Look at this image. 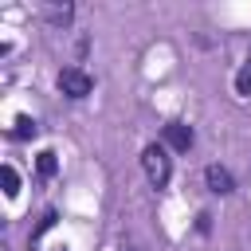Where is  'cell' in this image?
I'll use <instances>...</instances> for the list:
<instances>
[{
	"instance_id": "obj_1",
	"label": "cell",
	"mask_w": 251,
	"mask_h": 251,
	"mask_svg": "<svg viewBox=\"0 0 251 251\" xmlns=\"http://www.w3.org/2000/svg\"><path fill=\"white\" fill-rule=\"evenodd\" d=\"M141 169H145V180L153 188H165L169 176H173V157L165 145H145L141 149Z\"/></svg>"
},
{
	"instance_id": "obj_2",
	"label": "cell",
	"mask_w": 251,
	"mask_h": 251,
	"mask_svg": "<svg viewBox=\"0 0 251 251\" xmlns=\"http://www.w3.org/2000/svg\"><path fill=\"white\" fill-rule=\"evenodd\" d=\"M90 86H94V82H90L86 71H78V67H63V71H59V90H63L67 98H86Z\"/></svg>"
},
{
	"instance_id": "obj_3",
	"label": "cell",
	"mask_w": 251,
	"mask_h": 251,
	"mask_svg": "<svg viewBox=\"0 0 251 251\" xmlns=\"http://www.w3.org/2000/svg\"><path fill=\"white\" fill-rule=\"evenodd\" d=\"M192 141H196L192 126H184V122H169V126H165V145H169V149L188 153V149H192Z\"/></svg>"
},
{
	"instance_id": "obj_4",
	"label": "cell",
	"mask_w": 251,
	"mask_h": 251,
	"mask_svg": "<svg viewBox=\"0 0 251 251\" xmlns=\"http://www.w3.org/2000/svg\"><path fill=\"white\" fill-rule=\"evenodd\" d=\"M204 180H208V192H216V196L235 192V176H231L224 165H208V169H204Z\"/></svg>"
},
{
	"instance_id": "obj_5",
	"label": "cell",
	"mask_w": 251,
	"mask_h": 251,
	"mask_svg": "<svg viewBox=\"0 0 251 251\" xmlns=\"http://www.w3.org/2000/svg\"><path fill=\"white\" fill-rule=\"evenodd\" d=\"M235 94H251V63L239 67V75H235Z\"/></svg>"
},
{
	"instance_id": "obj_6",
	"label": "cell",
	"mask_w": 251,
	"mask_h": 251,
	"mask_svg": "<svg viewBox=\"0 0 251 251\" xmlns=\"http://www.w3.org/2000/svg\"><path fill=\"white\" fill-rule=\"evenodd\" d=\"M55 169H59V165H55V153L43 149V153H39V176H55Z\"/></svg>"
},
{
	"instance_id": "obj_7",
	"label": "cell",
	"mask_w": 251,
	"mask_h": 251,
	"mask_svg": "<svg viewBox=\"0 0 251 251\" xmlns=\"http://www.w3.org/2000/svg\"><path fill=\"white\" fill-rule=\"evenodd\" d=\"M0 176H4V192H8V196H16V192H20V176H16V169H12V165H4V173H0Z\"/></svg>"
},
{
	"instance_id": "obj_8",
	"label": "cell",
	"mask_w": 251,
	"mask_h": 251,
	"mask_svg": "<svg viewBox=\"0 0 251 251\" xmlns=\"http://www.w3.org/2000/svg\"><path fill=\"white\" fill-rule=\"evenodd\" d=\"M16 137H27V133H35V122L31 118H16V129H12Z\"/></svg>"
},
{
	"instance_id": "obj_9",
	"label": "cell",
	"mask_w": 251,
	"mask_h": 251,
	"mask_svg": "<svg viewBox=\"0 0 251 251\" xmlns=\"http://www.w3.org/2000/svg\"><path fill=\"white\" fill-rule=\"evenodd\" d=\"M55 220H59V216H55V212H43V220H39V227H35V231H31V239H39V235H43V231H47V227H55Z\"/></svg>"
},
{
	"instance_id": "obj_10",
	"label": "cell",
	"mask_w": 251,
	"mask_h": 251,
	"mask_svg": "<svg viewBox=\"0 0 251 251\" xmlns=\"http://www.w3.org/2000/svg\"><path fill=\"white\" fill-rule=\"evenodd\" d=\"M71 12H75L71 4H63V8H51V20H55V24H67V20H71Z\"/></svg>"
},
{
	"instance_id": "obj_11",
	"label": "cell",
	"mask_w": 251,
	"mask_h": 251,
	"mask_svg": "<svg viewBox=\"0 0 251 251\" xmlns=\"http://www.w3.org/2000/svg\"><path fill=\"white\" fill-rule=\"evenodd\" d=\"M208 220H212V216H208V212H200V216H196V227H200V231H208V227H212Z\"/></svg>"
},
{
	"instance_id": "obj_12",
	"label": "cell",
	"mask_w": 251,
	"mask_h": 251,
	"mask_svg": "<svg viewBox=\"0 0 251 251\" xmlns=\"http://www.w3.org/2000/svg\"><path fill=\"white\" fill-rule=\"evenodd\" d=\"M51 251H67V247H51Z\"/></svg>"
}]
</instances>
